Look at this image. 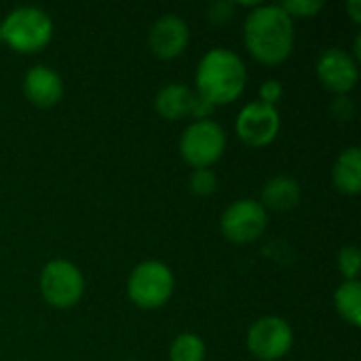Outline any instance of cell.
<instances>
[{
  "label": "cell",
  "mask_w": 361,
  "mask_h": 361,
  "mask_svg": "<svg viewBox=\"0 0 361 361\" xmlns=\"http://www.w3.org/2000/svg\"><path fill=\"white\" fill-rule=\"evenodd\" d=\"M334 186L345 195H357L361 190V150L351 146L341 152L332 169Z\"/></svg>",
  "instance_id": "cell-15"
},
{
  "label": "cell",
  "mask_w": 361,
  "mask_h": 361,
  "mask_svg": "<svg viewBox=\"0 0 361 361\" xmlns=\"http://www.w3.org/2000/svg\"><path fill=\"white\" fill-rule=\"evenodd\" d=\"M338 271L345 281H355L360 275V250L355 245H345L338 252Z\"/></svg>",
  "instance_id": "cell-18"
},
{
  "label": "cell",
  "mask_w": 361,
  "mask_h": 361,
  "mask_svg": "<svg viewBox=\"0 0 361 361\" xmlns=\"http://www.w3.org/2000/svg\"><path fill=\"white\" fill-rule=\"evenodd\" d=\"M247 82L243 59L228 49H212L197 66V95L212 106L235 102Z\"/></svg>",
  "instance_id": "cell-2"
},
{
  "label": "cell",
  "mask_w": 361,
  "mask_h": 361,
  "mask_svg": "<svg viewBox=\"0 0 361 361\" xmlns=\"http://www.w3.org/2000/svg\"><path fill=\"white\" fill-rule=\"evenodd\" d=\"M334 305L338 315L349 322L351 326L360 328L361 326V283L360 279L355 281H343L334 294Z\"/></svg>",
  "instance_id": "cell-16"
},
{
  "label": "cell",
  "mask_w": 361,
  "mask_h": 361,
  "mask_svg": "<svg viewBox=\"0 0 361 361\" xmlns=\"http://www.w3.org/2000/svg\"><path fill=\"white\" fill-rule=\"evenodd\" d=\"M222 235L233 243H252L267 228V209L260 201L239 199L226 207L220 218Z\"/></svg>",
  "instance_id": "cell-7"
},
{
  "label": "cell",
  "mask_w": 361,
  "mask_h": 361,
  "mask_svg": "<svg viewBox=\"0 0 361 361\" xmlns=\"http://www.w3.org/2000/svg\"><path fill=\"white\" fill-rule=\"evenodd\" d=\"M237 135L247 146H267L271 144L281 127V118L275 106L264 102H250L237 116Z\"/></svg>",
  "instance_id": "cell-9"
},
{
  "label": "cell",
  "mask_w": 361,
  "mask_h": 361,
  "mask_svg": "<svg viewBox=\"0 0 361 361\" xmlns=\"http://www.w3.org/2000/svg\"><path fill=\"white\" fill-rule=\"evenodd\" d=\"M207 15H209V19H212L214 23H226V21H231L233 15H235V4H233V2H214V4L209 6Z\"/></svg>",
  "instance_id": "cell-21"
},
{
  "label": "cell",
  "mask_w": 361,
  "mask_h": 361,
  "mask_svg": "<svg viewBox=\"0 0 361 361\" xmlns=\"http://www.w3.org/2000/svg\"><path fill=\"white\" fill-rule=\"evenodd\" d=\"M317 76L319 80L324 82L326 89L338 93V95H345L349 93L355 85H357V63L355 59L338 49V47H332V49H326L319 59H317Z\"/></svg>",
  "instance_id": "cell-10"
},
{
  "label": "cell",
  "mask_w": 361,
  "mask_h": 361,
  "mask_svg": "<svg viewBox=\"0 0 361 361\" xmlns=\"http://www.w3.org/2000/svg\"><path fill=\"white\" fill-rule=\"evenodd\" d=\"M294 343L292 328L286 319L269 315L260 317L247 332V347L254 357L262 361L281 360Z\"/></svg>",
  "instance_id": "cell-8"
},
{
  "label": "cell",
  "mask_w": 361,
  "mask_h": 361,
  "mask_svg": "<svg viewBox=\"0 0 361 361\" xmlns=\"http://www.w3.org/2000/svg\"><path fill=\"white\" fill-rule=\"evenodd\" d=\"M148 42L157 57L173 59L188 44V25L180 15H163L150 27Z\"/></svg>",
  "instance_id": "cell-11"
},
{
  "label": "cell",
  "mask_w": 361,
  "mask_h": 361,
  "mask_svg": "<svg viewBox=\"0 0 361 361\" xmlns=\"http://www.w3.org/2000/svg\"><path fill=\"white\" fill-rule=\"evenodd\" d=\"M23 93L34 106L51 108L61 99L63 93L61 76L47 66H34L27 70L23 78Z\"/></svg>",
  "instance_id": "cell-12"
},
{
  "label": "cell",
  "mask_w": 361,
  "mask_h": 361,
  "mask_svg": "<svg viewBox=\"0 0 361 361\" xmlns=\"http://www.w3.org/2000/svg\"><path fill=\"white\" fill-rule=\"evenodd\" d=\"M218 188V178L216 173L205 167V169H195L192 176H190V190L199 197H207V195H214Z\"/></svg>",
  "instance_id": "cell-19"
},
{
  "label": "cell",
  "mask_w": 361,
  "mask_h": 361,
  "mask_svg": "<svg viewBox=\"0 0 361 361\" xmlns=\"http://www.w3.org/2000/svg\"><path fill=\"white\" fill-rule=\"evenodd\" d=\"M283 95V85L279 80H267L262 87H260V102L269 104V106H275Z\"/></svg>",
  "instance_id": "cell-22"
},
{
  "label": "cell",
  "mask_w": 361,
  "mask_h": 361,
  "mask_svg": "<svg viewBox=\"0 0 361 361\" xmlns=\"http://www.w3.org/2000/svg\"><path fill=\"white\" fill-rule=\"evenodd\" d=\"M336 110H341V114H336V118L349 121L353 116V102L349 97H338L332 106V112H336Z\"/></svg>",
  "instance_id": "cell-23"
},
{
  "label": "cell",
  "mask_w": 361,
  "mask_h": 361,
  "mask_svg": "<svg viewBox=\"0 0 361 361\" xmlns=\"http://www.w3.org/2000/svg\"><path fill=\"white\" fill-rule=\"evenodd\" d=\"M292 19L294 17H315L324 8V0H288L279 4Z\"/></svg>",
  "instance_id": "cell-20"
},
{
  "label": "cell",
  "mask_w": 361,
  "mask_h": 361,
  "mask_svg": "<svg viewBox=\"0 0 361 361\" xmlns=\"http://www.w3.org/2000/svg\"><path fill=\"white\" fill-rule=\"evenodd\" d=\"M195 97H197V93L190 87H186L182 82H169L157 93L154 108L163 118L178 121L192 112Z\"/></svg>",
  "instance_id": "cell-13"
},
{
  "label": "cell",
  "mask_w": 361,
  "mask_h": 361,
  "mask_svg": "<svg viewBox=\"0 0 361 361\" xmlns=\"http://www.w3.org/2000/svg\"><path fill=\"white\" fill-rule=\"evenodd\" d=\"M300 201V186L294 178L288 176H277L271 178L264 188H262V207L273 209V212H288L296 207Z\"/></svg>",
  "instance_id": "cell-14"
},
{
  "label": "cell",
  "mask_w": 361,
  "mask_h": 361,
  "mask_svg": "<svg viewBox=\"0 0 361 361\" xmlns=\"http://www.w3.org/2000/svg\"><path fill=\"white\" fill-rule=\"evenodd\" d=\"M127 292L140 309H159L173 294V275L163 262L146 260L133 269Z\"/></svg>",
  "instance_id": "cell-5"
},
{
  "label": "cell",
  "mask_w": 361,
  "mask_h": 361,
  "mask_svg": "<svg viewBox=\"0 0 361 361\" xmlns=\"http://www.w3.org/2000/svg\"><path fill=\"white\" fill-rule=\"evenodd\" d=\"M247 51L262 63H281L294 47V19L279 4H258L245 19Z\"/></svg>",
  "instance_id": "cell-1"
},
{
  "label": "cell",
  "mask_w": 361,
  "mask_h": 361,
  "mask_svg": "<svg viewBox=\"0 0 361 361\" xmlns=\"http://www.w3.org/2000/svg\"><path fill=\"white\" fill-rule=\"evenodd\" d=\"M85 290V279L76 264L68 260H51L40 273V292L51 307H74Z\"/></svg>",
  "instance_id": "cell-6"
},
{
  "label": "cell",
  "mask_w": 361,
  "mask_h": 361,
  "mask_svg": "<svg viewBox=\"0 0 361 361\" xmlns=\"http://www.w3.org/2000/svg\"><path fill=\"white\" fill-rule=\"evenodd\" d=\"M347 8H349V13H351V19H353L355 23H360L361 21V2L360 0H351V2L347 4Z\"/></svg>",
  "instance_id": "cell-24"
},
{
  "label": "cell",
  "mask_w": 361,
  "mask_h": 361,
  "mask_svg": "<svg viewBox=\"0 0 361 361\" xmlns=\"http://www.w3.org/2000/svg\"><path fill=\"white\" fill-rule=\"evenodd\" d=\"M203 357H205V345L197 334L190 332L180 334L169 347L171 361H203Z\"/></svg>",
  "instance_id": "cell-17"
},
{
  "label": "cell",
  "mask_w": 361,
  "mask_h": 361,
  "mask_svg": "<svg viewBox=\"0 0 361 361\" xmlns=\"http://www.w3.org/2000/svg\"><path fill=\"white\" fill-rule=\"evenodd\" d=\"M53 36L51 17L38 6H19L0 25V38L19 53H36Z\"/></svg>",
  "instance_id": "cell-3"
},
{
  "label": "cell",
  "mask_w": 361,
  "mask_h": 361,
  "mask_svg": "<svg viewBox=\"0 0 361 361\" xmlns=\"http://www.w3.org/2000/svg\"><path fill=\"white\" fill-rule=\"evenodd\" d=\"M224 148H226V133L218 123L209 118L195 121L184 129L180 137L182 159L195 169H205L214 165L222 157Z\"/></svg>",
  "instance_id": "cell-4"
}]
</instances>
